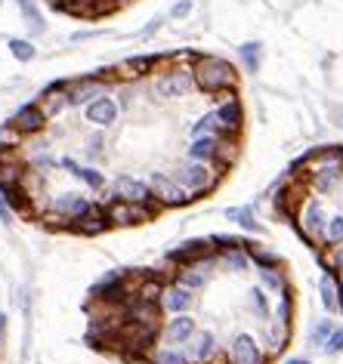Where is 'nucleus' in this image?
<instances>
[{"label": "nucleus", "instance_id": "nucleus-18", "mask_svg": "<svg viewBox=\"0 0 343 364\" xmlns=\"http://www.w3.org/2000/svg\"><path fill=\"white\" fill-rule=\"evenodd\" d=\"M84 114H87V121L96 127H112L118 121V102H115V96L105 93V96L93 99L90 105H84Z\"/></svg>", "mask_w": 343, "mask_h": 364}, {"label": "nucleus", "instance_id": "nucleus-30", "mask_svg": "<svg viewBox=\"0 0 343 364\" xmlns=\"http://www.w3.org/2000/svg\"><path fill=\"white\" fill-rule=\"evenodd\" d=\"M16 4H19V10H22L25 25H28L34 34H43V28H47V25H43V16H41V10H38V4H34V0H16Z\"/></svg>", "mask_w": 343, "mask_h": 364}, {"label": "nucleus", "instance_id": "nucleus-37", "mask_svg": "<svg viewBox=\"0 0 343 364\" xmlns=\"http://www.w3.org/2000/svg\"><path fill=\"white\" fill-rule=\"evenodd\" d=\"M278 321H287V324H291L294 321V290L291 287H282V299H278Z\"/></svg>", "mask_w": 343, "mask_h": 364}, {"label": "nucleus", "instance_id": "nucleus-34", "mask_svg": "<svg viewBox=\"0 0 343 364\" xmlns=\"http://www.w3.org/2000/svg\"><path fill=\"white\" fill-rule=\"evenodd\" d=\"M250 309H254V315L260 321H269V296H266V287H254L250 290Z\"/></svg>", "mask_w": 343, "mask_h": 364}, {"label": "nucleus", "instance_id": "nucleus-45", "mask_svg": "<svg viewBox=\"0 0 343 364\" xmlns=\"http://www.w3.org/2000/svg\"><path fill=\"white\" fill-rule=\"evenodd\" d=\"M331 250H334V257H331V266L337 269V272H343V244H340V247H331Z\"/></svg>", "mask_w": 343, "mask_h": 364}, {"label": "nucleus", "instance_id": "nucleus-38", "mask_svg": "<svg viewBox=\"0 0 343 364\" xmlns=\"http://www.w3.org/2000/svg\"><path fill=\"white\" fill-rule=\"evenodd\" d=\"M334 331H337V327H334V321H331V318H324V321H319V324L312 327V333H310V343H312V346H319V349H322V346L328 343V336H331Z\"/></svg>", "mask_w": 343, "mask_h": 364}, {"label": "nucleus", "instance_id": "nucleus-44", "mask_svg": "<svg viewBox=\"0 0 343 364\" xmlns=\"http://www.w3.org/2000/svg\"><path fill=\"white\" fill-rule=\"evenodd\" d=\"M10 216H13V207L6 204L4 195H0V223H10Z\"/></svg>", "mask_w": 343, "mask_h": 364}, {"label": "nucleus", "instance_id": "nucleus-41", "mask_svg": "<svg viewBox=\"0 0 343 364\" xmlns=\"http://www.w3.org/2000/svg\"><path fill=\"white\" fill-rule=\"evenodd\" d=\"M102 133H96V136H90V139H87V154H90V158H99V151H102Z\"/></svg>", "mask_w": 343, "mask_h": 364}, {"label": "nucleus", "instance_id": "nucleus-35", "mask_svg": "<svg viewBox=\"0 0 343 364\" xmlns=\"http://www.w3.org/2000/svg\"><path fill=\"white\" fill-rule=\"evenodd\" d=\"M257 275H260V287H266V290H282L287 281H285V275L278 269H257Z\"/></svg>", "mask_w": 343, "mask_h": 364}, {"label": "nucleus", "instance_id": "nucleus-15", "mask_svg": "<svg viewBox=\"0 0 343 364\" xmlns=\"http://www.w3.org/2000/svg\"><path fill=\"white\" fill-rule=\"evenodd\" d=\"M90 207H93V201H90L87 195H80V192H62V195H56L50 201V210H56L59 216H65V220H80Z\"/></svg>", "mask_w": 343, "mask_h": 364}, {"label": "nucleus", "instance_id": "nucleus-28", "mask_svg": "<svg viewBox=\"0 0 343 364\" xmlns=\"http://www.w3.org/2000/svg\"><path fill=\"white\" fill-rule=\"evenodd\" d=\"M152 364H189V355L183 346H164L152 352Z\"/></svg>", "mask_w": 343, "mask_h": 364}, {"label": "nucleus", "instance_id": "nucleus-31", "mask_svg": "<svg viewBox=\"0 0 343 364\" xmlns=\"http://www.w3.org/2000/svg\"><path fill=\"white\" fill-rule=\"evenodd\" d=\"M220 262L229 272H236V275H245L248 266H250V253L248 250H223V257Z\"/></svg>", "mask_w": 343, "mask_h": 364}, {"label": "nucleus", "instance_id": "nucleus-33", "mask_svg": "<svg viewBox=\"0 0 343 364\" xmlns=\"http://www.w3.org/2000/svg\"><path fill=\"white\" fill-rule=\"evenodd\" d=\"M238 56H241V62H245V68L254 75V71L260 68V43L257 41H248V43H241L238 47Z\"/></svg>", "mask_w": 343, "mask_h": 364}, {"label": "nucleus", "instance_id": "nucleus-43", "mask_svg": "<svg viewBox=\"0 0 343 364\" xmlns=\"http://www.w3.org/2000/svg\"><path fill=\"white\" fill-rule=\"evenodd\" d=\"M62 10L80 16V13H87V0H65V6H62Z\"/></svg>", "mask_w": 343, "mask_h": 364}, {"label": "nucleus", "instance_id": "nucleus-36", "mask_svg": "<svg viewBox=\"0 0 343 364\" xmlns=\"http://www.w3.org/2000/svg\"><path fill=\"white\" fill-rule=\"evenodd\" d=\"M248 253H250V262H254L257 269H278V257H275V253L260 250L257 244H248Z\"/></svg>", "mask_w": 343, "mask_h": 364}, {"label": "nucleus", "instance_id": "nucleus-42", "mask_svg": "<svg viewBox=\"0 0 343 364\" xmlns=\"http://www.w3.org/2000/svg\"><path fill=\"white\" fill-rule=\"evenodd\" d=\"M189 13H192V0H179V4H174V10H170L174 19H186Z\"/></svg>", "mask_w": 343, "mask_h": 364}, {"label": "nucleus", "instance_id": "nucleus-17", "mask_svg": "<svg viewBox=\"0 0 343 364\" xmlns=\"http://www.w3.org/2000/svg\"><path fill=\"white\" fill-rule=\"evenodd\" d=\"M105 80L102 77H80V80H71L68 84V96H71V105H90L93 99L105 96Z\"/></svg>", "mask_w": 343, "mask_h": 364}, {"label": "nucleus", "instance_id": "nucleus-46", "mask_svg": "<svg viewBox=\"0 0 343 364\" xmlns=\"http://www.w3.org/2000/svg\"><path fill=\"white\" fill-rule=\"evenodd\" d=\"M285 364H310V358H287Z\"/></svg>", "mask_w": 343, "mask_h": 364}, {"label": "nucleus", "instance_id": "nucleus-23", "mask_svg": "<svg viewBox=\"0 0 343 364\" xmlns=\"http://www.w3.org/2000/svg\"><path fill=\"white\" fill-rule=\"evenodd\" d=\"M211 241H186L179 244V250H170L167 253V262H179V266H189V262L201 259L204 253H211Z\"/></svg>", "mask_w": 343, "mask_h": 364}, {"label": "nucleus", "instance_id": "nucleus-8", "mask_svg": "<svg viewBox=\"0 0 343 364\" xmlns=\"http://www.w3.org/2000/svg\"><path fill=\"white\" fill-rule=\"evenodd\" d=\"M195 90V75H192V68H170L164 71L158 80H155V93L161 99H179V96H186V93H192Z\"/></svg>", "mask_w": 343, "mask_h": 364}, {"label": "nucleus", "instance_id": "nucleus-7", "mask_svg": "<svg viewBox=\"0 0 343 364\" xmlns=\"http://www.w3.org/2000/svg\"><path fill=\"white\" fill-rule=\"evenodd\" d=\"M266 355L269 352L260 346L254 333H236L229 340L226 358H229V364H266Z\"/></svg>", "mask_w": 343, "mask_h": 364}, {"label": "nucleus", "instance_id": "nucleus-14", "mask_svg": "<svg viewBox=\"0 0 343 364\" xmlns=\"http://www.w3.org/2000/svg\"><path fill=\"white\" fill-rule=\"evenodd\" d=\"M47 112H43V108L38 105V102H28V105H22L19 112H16L13 117H10V124L16 127V130H19L22 136H38L43 127H47Z\"/></svg>", "mask_w": 343, "mask_h": 364}, {"label": "nucleus", "instance_id": "nucleus-16", "mask_svg": "<svg viewBox=\"0 0 343 364\" xmlns=\"http://www.w3.org/2000/svg\"><path fill=\"white\" fill-rule=\"evenodd\" d=\"M68 84H71V80H56V84H50V87L41 93L38 105L43 108V112H47V117H56V114H62V112H65V108L71 105Z\"/></svg>", "mask_w": 343, "mask_h": 364}, {"label": "nucleus", "instance_id": "nucleus-22", "mask_svg": "<svg viewBox=\"0 0 343 364\" xmlns=\"http://www.w3.org/2000/svg\"><path fill=\"white\" fill-rule=\"evenodd\" d=\"M220 145H223V136H198V139H192V145L186 149V154H189V161L213 164L216 154H220Z\"/></svg>", "mask_w": 343, "mask_h": 364}, {"label": "nucleus", "instance_id": "nucleus-12", "mask_svg": "<svg viewBox=\"0 0 343 364\" xmlns=\"http://www.w3.org/2000/svg\"><path fill=\"white\" fill-rule=\"evenodd\" d=\"M343 182V164L334 161V164H319V167L310 170V188L315 195H331L334 188H340Z\"/></svg>", "mask_w": 343, "mask_h": 364}, {"label": "nucleus", "instance_id": "nucleus-29", "mask_svg": "<svg viewBox=\"0 0 343 364\" xmlns=\"http://www.w3.org/2000/svg\"><path fill=\"white\" fill-rule=\"evenodd\" d=\"M226 216H229L232 223H238L245 232H263V225H260L254 216V207H229Z\"/></svg>", "mask_w": 343, "mask_h": 364}, {"label": "nucleus", "instance_id": "nucleus-32", "mask_svg": "<svg viewBox=\"0 0 343 364\" xmlns=\"http://www.w3.org/2000/svg\"><path fill=\"white\" fill-rule=\"evenodd\" d=\"M322 241H324V247H340L343 244V216H331L322 232Z\"/></svg>", "mask_w": 343, "mask_h": 364}, {"label": "nucleus", "instance_id": "nucleus-11", "mask_svg": "<svg viewBox=\"0 0 343 364\" xmlns=\"http://www.w3.org/2000/svg\"><path fill=\"white\" fill-rule=\"evenodd\" d=\"M216 114H220V124H223V133L226 136H238L241 133V127H245V108H241L236 90L220 99V105H216Z\"/></svg>", "mask_w": 343, "mask_h": 364}, {"label": "nucleus", "instance_id": "nucleus-3", "mask_svg": "<svg viewBox=\"0 0 343 364\" xmlns=\"http://www.w3.org/2000/svg\"><path fill=\"white\" fill-rule=\"evenodd\" d=\"M176 182L186 188L189 195H201V192H211L216 182H220V173H216L211 164L186 161V164L176 167Z\"/></svg>", "mask_w": 343, "mask_h": 364}, {"label": "nucleus", "instance_id": "nucleus-39", "mask_svg": "<svg viewBox=\"0 0 343 364\" xmlns=\"http://www.w3.org/2000/svg\"><path fill=\"white\" fill-rule=\"evenodd\" d=\"M10 53H13V56L19 59V62H31V59H34V53H38V50H34V43H31V41H19V38H13V41H10Z\"/></svg>", "mask_w": 343, "mask_h": 364}, {"label": "nucleus", "instance_id": "nucleus-21", "mask_svg": "<svg viewBox=\"0 0 343 364\" xmlns=\"http://www.w3.org/2000/svg\"><path fill=\"white\" fill-rule=\"evenodd\" d=\"M263 349L266 352H282L287 349V343H291V324L287 321H278V318H269L266 327H263Z\"/></svg>", "mask_w": 343, "mask_h": 364}, {"label": "nucleus", "instance_id": "nucleus-13", "mask_svg": "<svg viewBox=\"0 0 343 364\" xmlns=\"http://www.w3.org/2000/svg\"><path fill=\"white\" fill-rule=\"evenodd\" d=\"M105 210H108V223L112 225H139V223H146L152 210L149 207H139V204H130V201H108L105 204Z\"/></svg>", "mask_w": 343, "mask_h": 364}, {"label": "nucleus", "instance_id": "nucleus-1", "mask_svg": "<svg viewBox=\"0 0 343 364\" xmlns=\"http://www.w3.org/2000/svg\"><path fill=\"white\" fill-rule=\"evenodd\" d=\"M192 75H195V87L207 96H226L238 87L236 65H232L229 59H220V56H195Z\"/></svg>", "mask_w": 343, "mask_h": 364}, {"label": "nucleus", "instance_id": "nucleus-2", "mask_svg": "<svg viewBox=\"0 0 343 364\" xmlns=\"http://www.w3.org/2000/svg\"><path fill=\"white\" fill-rule=\"evenodd\" d=\"M115 198H118V201H130V204L149 207L152 216L161 210V204L155 201V195H152V186H146V182L137 179V176H118V179H115V186L108 188V195L102 198V204L115 201Z\"/></svg>", "mask_w": 343, "mask_h": 364}, {"label": "nucleus", "instance_id": "nucleus-6", "mask_svg": "<svg viewBox=\"0 0 343 364\" xmlns=\"http://www.w3.org/2000/svg\"><path fill=\"white\" fill-rule=\"evenodd\" d=\"M149 186H152V195H155V201L161 207H183L192 201V195L186 192L183 186L176 182V176H170V173H152L149 176Z\"/></svg>", "mask_w": 343, "mask_h": 364}, {"label": "nucleus", "instance_id": "nucleus-26", "mask_svg": "<svg viewBox=\"0 0 343 364\" xmlns=\"http://www.w3.org/2000/svg\"><path fill=\"white\" fill-rule=\"evenodd\" d=\"M158 65V59L155 56H130L127 62H121V71H124V77H149L152 71H155Z\"/></svg>", "mask_w": 343, "mask_h": 364}, {"label": "nucleus", "instance_id": "nucleus-10", "mask_svg": "<svg viewBox=\"0 0 343 364\" xmlns=\"http://www.w3.org/2000/svg\"><path fill=\"white\" fill-rule=\"evenodd\" d=\"M198 333V324L192 315H170V321H164L161 327V343L164 346H186L192 336Z\"/></svg>", "mask_w": 343, "mask_h": 364}, {"label": "nucleus", "instance_id": "nucleus-19", "mask_svg": "<svg viewBox=\"0 0 343 364\" xmlns=\"http://www.w3.org/2000/svg\"><path fill=\"white\" fill-rule=\"evenodd\" d=\"M108 210H105V204H96L80 216V220H75V225H71V232H80V235H87V238H93V235H102L108 229Z\"/></svg>", "mask_w": 343, "mask_h": 364}, {"label": "nucleus", "instance_id": "nucleus-4", "mask_svg": "<svg viewBox=\"0 0 343 364\" xmlns=\"http://www.w3.org/2000/svg\"><path fill=\"white\" fill-rule=\"evenodd\" d=\"M90 299L102 306H127L133 299V287L130 281L121 275V272H108L102 281H96L93 290H90Z\"/></svg>", "mask_w": 343, "mask_h": 364}, {"label": "nucleus", "instance_id": "nucleus-40", "mask_svg": "<svg viewBox=\"0 0 343 364\" xmlns=\"http://www.w3.org/2000/svg\"><path fill=\"white\" fill-rule=\"evenodd\" d=\"M322 352H324V355H340V352H343V327H337V331L328 336V343L322 346Z\"/></svg>", "mask_w": 343, "mask_h": 364}, {"label": "nucleus", "instance_id": "nucleus-9", "mask_svg": "<svg viewBox=\"0 0 343 364\" xmlns=\"http://www.w3.org/2000/svg\"><path fill=\"white\" fill-rule=\"evenodd\" d=\"M158 306H161V312H167V315H186V312H192V306H195V290H189L186 284H179V281H170V284H164V290H161Z\"/></svg>", "mask_w": 343, "mask_h": 364}, {"label": "nucleus", "instance_id": "nucleus-5", "mask_svg": "<svg viewBox=\"0 0 343 364\" xmlns=\"http://www.w3.org/2000/svg\"><path fill=\"white\" fill-rule=\"evenodd\" d=\"M324 225H328V213H324L322 198H306L300 204V210H297V232L306 241H315V238H322Z\"/></svg>", "mask_w": 343, "mask_h": 364}, {"label": "nucleus", "instance_id": "nucleus-25", "mask_svg": "<svg viewBox=\"0 0 343 364\" xmlns=\"http://www.w3.org/2000/svg\"><path fill=\"white\" fill-rule=\"evenodd\" d=\"M62 167L71 170V176H78L87 188H93V192H102V188H105V176L96 167H80V164H75L71 158H62Z\"/></svg>", "mask_w": 343, "mask_h": 364}, {"label": "nucleus", "instance_id": "nucleus-27", "mask_svg": "<svg viewBox=\"0 0 343 364\" xmlns=\"http://www.w3.org/2000/svg\"><path fill=\"white\" fill-rule=\"evenodd\" d=\"M198 136H226L223 133V124H220V114H216V108L213 112H207L201 114L198 121L192 124V139H198Z\"/></svg>", "mask_w": 343, "mask_h": 364}, {"label": "nucleus", "instance_id": "nucleus-20", "mask_svg": "<svg viewBox=\"0 0 343 364\" xmlns=\"http://www.w3.org/2000/svg\"><path fill=\"white\" fill-rule=\"evenodd\" d=\"M183 349L189 355V364H207V361H213V355H216V336L211 331L195 333Z\"/></svg>", "mask_w": 343, "mask_h": 364}, {"label": "nucleus", "instance_id": "nucleus-24", "mask_svg": "<svg viewBox=\"0 0 343 364\" xmlns=\"http://www.w3.org/2000/svg\"><path fill=\"white\" fill-rule=\"evenodd\" d=\"M319 294H322V306H324V312L334 315L340 309V281L334 272H324L322 281H319Z\"/></svg>", "mask_w": 343, "mask_h": 364}]
</instances>
